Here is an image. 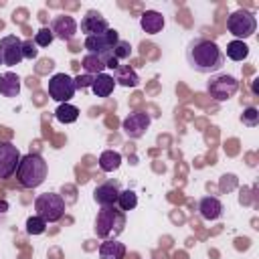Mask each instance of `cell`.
Here are the masks:
<instances>
[{
  "mask_svg": "<svg viewBox=\"0 0 259 259\" xmlns=\"http://www.w3.org/2000/svg\"><path fill=\"white\" fill-rule=\"evenodd\" d=\"M123 227H125V212H121L117 206H101L93 223V233L99 239L109 241V239H117L123 233Z\"/></svg>",
  "mask_w": 259,
  "mask_h": 259,
  "instance_id": "3957f363",
  "label": "cell"
},
{
  "mask_svg": "<svg viewBox=\"0 0 259 259\" xmlns=\"http://www.w3.org/2000/svg\"><path fill=\"white\" fill-rule=\"evenodd\" d=\"M113 87H115V81H113V77L107 75V73H99V75H95L93 81H91V91H93V95H97V97H109V95L113 93Z\"/></svg>",
  "mask_w": 259,
  "mask_h": 259,
  "instance_id": "d6986e66",
  "label": "cell"
},
{
  "mask_svg": "<svg viewBox=\"0 0 259 259\" xmlns=\"http://www.w3.org/2000/svg\"><path fill=\"white\" fill-rule=\"evenodd\" d=\"M81 65H83V69H85V73L87 75H99V73H103V69H105V63L101 61V57L99 55H91V53H87L83 59H81Z\"/></svg>",
  "mask_w": 259,
  "mask_h": 259,
  "instance_id": "cb8c5ba5",
  "label": "cell"
},
{
  "mask_svg": "<svg viewBox=\"0 0 259 259\" xmlns=\"http://www.w3.org/2000/svg\"><path fill=\"white\" fill-rule=\"evenodd\" d=\"M198 212L204 221H217L223 214V202L217 196H202L198 202Z\"/></svg>",
  "mask_w": 259,
  "mask_h": 259,
  "instance_id": "2e32d148",
  "label": "cell"
},
{
  "mask_svg": "<svg viewBox=\"0 0 259 259\" xmlns=\"http://www.w3.org/2000/svg\"><path fill=\"white\" fill-rule=\"evenodd\" d=\"M107 28H109L107 18L97 10H87L85 16L81 18V32L85 36H97V34L105 32Z\"/></svg>",
  "mask_w": 259,
  "mask_h": 259,
  "instance_id": "4fadbf2b",
  "label": "cell"
},
{
  "mask_svg": "<svg viewBox=\"0 0 259 259\" xmlns=\"http://www.w3.org/2000/svg\"><path fill=\"white\" fill-rule=\"evenodd\" d=\"M22 57H24V59H28V61H32V59H36V57H38V47L34 45V40H32V38L22 40Z\"/></svg>",
  "mask_w": 259,
  "mask_h": 259,
  "instance_id": "f546056e",
  "label": "cell"
},
{
  "mask_svg": "<svg viewBox=\"0 0 259 259\" xmlns=\"http://www.w3.org/2000/svg\"><path fill=\"white\" fill-rule=\"evenodd\" d=\"M150 115L146 113V111H134V113H130L123 121H121V130H123V134L130 138V140H138V138H142L146 132H148V127H150Z\"/></svg>",
  "mask_w": 259,
  "mask_h": 259,
  "instance_id": "8fae6325",
  "label": "cell"
},
{
  "mask_svg": "<svg viewBox=\"0 0 259 259\" xmlns=\"http://www.w3.org/2000/svg\"><path fill=\"white\" fill-rule=\"evenodd\" d=\"M20 150L12 142H0V178L6 180L12 174H16V168L20 164Z\"/></svg>",
  "mask_w": 259,
  "mask_h": 259,
  "instance_id": "9c48e42d",
  "label": "cell"
},
{
  "mask_svg": "<svg viewBox=\"0 0 259 259\" xmlns=\"http://www.w3.org/2000/svg\"><path fill=\"white\" fill-rule=\"evenodd\" d=\"M239 91V81L233 75H212L206 83V93L214 101H227Z\"/></svg>",
  "mask_w": 259,
  "mask_h": 259,
  "instance_id": "52a82bcc",
  "label": "cell"
},
{
  "mask_svg": "<svg viewBox=\"0 0 259 259\" xmlns=\"http://www.w3.org/2000/svg\"><path fill=\"white\" fill-rule=\"evenodd\" d=\"M49 28H51V32H53L55 38H59V40H73L75 34H77L79 24H77V20L73 16L59 14V16H55L51 20V26Z\"/></svg>",
  "mask_w": 259,
  "mask_h": 259,
  "instance_id": "7c38bea8",
  "label": "cell"
},
{
  "mask_svg": "<svg viewBox=\"0 0 259 259\" xmlns=\"http://www.w3.org/2000/svg\"><path fill=\"white\" fill-rule=\"evenodd\" d=\"M117 208L121 212H127V210H134L138 206V194L132 190V188H125V190H119V196H117Z\"/></svg>",
  "mask_w": 259,
  "mask_h": 259,
  "instance_id": "d4e9b609",
  "label": "cell"
},
{
  "mask_svg": "<svg viewBox=\"0 0 259 259\" xmlns=\"http://www.w3.org/2000/svg\"><path fill=\"white\" fill-rule=\"evenodd\" d=\"M111 77H113L115 85H121V87H138L140 85V77L130 65H119Z\"/></svg>",
  "mask_w": 259,
  "mask_h": 259,
  "instance_id": "ac0fdd59",
  "label": "cell"
},
{
  "mask_svg": "<svg viewBox=\"0 0 259 259\" xmlns=\"http://www.w3.org/2000/svg\"><path fill=\"white\" fill-rule=\"evenodd\" d=\"M117 196H119V184H117L115 180L101 182V184H97L95 190H93V200H95L99 206H115Z\"/></svg>",
  "mask_w": 259,
  "mask_h": 259,
  "instance_id": "5bb4252c",
  "label": "cell"
},
{
  "mask_svg": "<svg viewBox=\"0 0 259 259\" xmlns=\"http://www.w3.org/2000/svg\"><path fill=\"white\" fill-rule=\"evenodd\" d=\"M119 42V32L115 28H107L105 32L97 34V36H85V51L91 53V55H99V57H105L109 53H113L115 45Z\"/></svg>",
  "mask_w": 259,
  "mask_h": 259,
  "instance_id": "ba28073f",
  "label": "cell"
},
{
  "mask_svg": "<svg viewBox=\"0 0 259 259\" xmlns=\"http://www.w3.org/2000/svg\"><path fill=\"white\" fill-rule=\"evenodd\" d=\"M49 164L45 158L36 152H28L20 158V164L16 168V180L22 188H36L47 180Z\"/></svg>",
  "mask_w": 259,
  "mask_h": 259,
  "instance_id": "7a4b0ae2",
  "label": "cell"
},
{
  "mask_svg": "<svg viewBox=\"0 0 259 259\" xmlns=\"http://www.w3.org/2000/svg\"><path fill=\"white\" fill-rule=\"evenodd\" d=\"M125 257V245L109 239L99 245V259H123Z\"/></svg>",
  "mask_w": 259,
  "mask_h": 259,
  "instance_id": "ffe728a7",
  "label": "cell"
},
{
  "mask_svg": "<svg viewBox=\"0 0 259 259\" xmlns=\"http://www.w3.org/2000/svg\"><path fill=\"white\" fill-rule=\"evenodd\" d=\"M241 121H243V125H247V127L259 125V109H257V107H245L243 113H241Z\"/></svg>",
  "mask_w": 259,
  "mask_h": 259,
  "instance_id": "83f0119b",
  "label": "cell"
},
{
  "mask_svg": "<svg viewBox=\"0 0 259 259\" xmlns=\"http://www.w3.org/2000/svg\"><path fill=\"white\" fill-rule=\"evenodd\" d=\"M121 166V154L119 152H115V150H105V152H101V156H99V168L103 170V172H113V170H117Z\"/></svg>",
  "mask_w": 259,
  "mask_h": 259,
  "instance_id": "44dd1931",
  "label": "cell"
},
{
  "mask_svg": "<svg viewBox=\"0 0 259 259\" xmlns=\"http://www.w3.org/2000/svg\"><path fill=\"white\" fill-rule=\"evenodd\" d=\"M8 208H10V206H8V202H6L4 198H0V214H4Z\"/></svg>",
  "mask_w": 259,
  "mask_h": 259,
  "instance_id": "1f68e13d",
  "label": "cell"
},
{
  "mask_svg": "<svg viewBox=\"0 0 259 259\" xmlns=\"http://www.w3.org/2000/svg\"><path fill=\"white\" fill-rule=\"evenodd\" d=\"M45 231H47V223L40 217L32 214V217L26 219V233L28 235H42Z\"/></svg>",
  "mask_w": 259,
  "mask_h": 259,
  "instance_id": "484cf974",
  "label": "cell"
},
{
  "mask_svg": "<svg viewBox=\"0 0 259 259\" xmlns=\"http://www.w3.org/2000/svg\"><path fill=\"white\" fill-rule=\"evenodd\" d=\"M20 93V77L12 71L0 73V95L2 97H16Z\"/></svg>",
  "mask_w": 259,
  "mask_h": 259,
  "instance_id": "e0dca14e",
  "label": "cell"
},
{
  "mask_svg": "<svg viewBox=\"0 0 259 259\" xmlns=\"http://www.w3.org/2000/svg\"><path fill=\"white\" fill-rule=\"evenodd\" d=\"M47 91H49L51 99H55L59 103H69L73 99V95L77 93L75 79L69 77L67 73H55L47 83Z\"/></svg>",
  "mask_w": 259,
  "mask_h": 259,
  "instance_id": "8992f818",
  "label": "cell"
},
{
  "mask_svg": "<svg viewBox=\"0 0 259 259\" xmlns=\"http://www.w3.org/2000/svg\"><path fill=\"white\" fill-rule=\"evenodd\" d=\"M0 65H2V59H0Z\"/></svg>",
  "mask_w": 259,
  "mask_h": 259,
  "instance_id": "d6a6232c",
  "label": "cell"
},
{
  "mask_svg": "<svg viewBox=\"0 0 259 259\" xmlns=\"http://www.w3.org/2000/svg\"><path fill=\"white\" fill-rule=\"evenodd\" d=\"M227 57L231 59V61H245L247 57H249V47H247V42L245 40H231L229 45H227Z\"/></svg>",
  "mask_w": 259,
  "mask_h": 259,
  "instance_id": "603a6c76",
  "label": "cell"
},
{
  "mask_svg": "<svg viewBox=\"0 0 259 259\" xmlns=\"http://www.w3.org/2000/svg\"><path fill=\"white\" fill-rule=\"evenodd\" d=\"M186 63L196 73L212 75V73L223 69L225 53L214 40L204 38V36H194L186 45Z\"/></svg>",
  "mask_w": 259,
  "mask_h": 259,
  "instance_id": "6da1fadb",
  "label": "cell"
},
{
  "mask_svg": "<svg viewBox=\"0 0 259 259\" xmlns=\"http://www.w3.org/2000/svg\"><path fill=\"white\" fill-rule=\"evenodd\" d=\"M0 59L2 65L6 67H14L18 65L24 57H22V40L14 34H6L0 38Z\"/></svg>",
  "mask_w": 259,
  "mask_h": 259,
  "instance_id": "30bf717a",
  "label": "cell"
},
{
  "mask_svg": "<svg viewBox=\"0 0 259 259\" xmlns=\"http://www.w3.org/2000/svg\"><path fill=\"white\" fill-rule=\"evenodd\" d=\"M34 210L36 217H40L47 225L49 223H59L65 214V198L57 192H45L34 198Z\"/></svg>",
  "mask_w": 259,
  "mask_h": 259,
  "instance_id": "277c9868",
  "label": "cell"
},
{
  "mask_svg": "<svg viewBox=\"0 0 259 259\" xmlns=\"http://www.w3.org/2000/svg\"><path fill=\"white\" fill-rule=\"evenodd\" d=\"M91 81H93V75H77L75 77V87L77 89H85V87H91Z\"/></svg>",
  "mask_w": 259,
  "mask_h": 259,
  "instance_id": "4dcf8cb0",
  "label": "cell"
},
{
  "mask_svg": "<svg viewBox=\"0 0 259 259\" xmlns=\"http://www.w3.org/2000/svg\"><path fill=\"white\" fill-rule=\"evenodd\" d=\"M164 24H166V20H164L162 12H158V10H146V12L140 14V26H142V30L146 34H158V32H162Z\"/></svg>",
  "mask_w": 259,
  "mask_h": 259,
  "instance_id": "9a60e30c",
  "label": "cell"
},
{
  "mask_svg": "<svg viewBox=\"0 0 259 259\" xmlns=\"http://www.w3.org/2000/svg\"><path fill=\"white\" fill-rule=\"evenodd\" d=\"M55 117L57 121L61 123H75L79 119V107L71 105V103H61L57 109H55Z\"/></svg>",
  "mask_w": 259,
  "mask_h": 259,
  "instance_id": "7402d4cb",
  "label": "cell"
},
{
  "mask_svg": "<svg viewBox=\"0 0 259 259\" xmlns=\"http://www.w3.org/2000/svg\"><path fill=\"white\" fill-rule=\"evenodd\" d=\"M113 57H115L117 61L130 59V57H132V45H130L127 40H121V38H119V42H117L115 49H113Z\"/></svg>",
  "mask_w": 259,
  "mask_h": 259,
  "instance_id": "f1b7e54d",
  "label": "cell"
},
{
  "mask_svg": "<svg viewBox=\"0 0 259 259\" xmlns=\"http://www.w3.org/2000/svg\"><path fill=\"white\" fill-rule=\"evenodd\" d=\"M34 45L36 47H49L53 40H55V36H53V32H51V28L49 26H42V28H38L36 32H34Z\"/></svg>",
  "mask_w": 259,
  "mask_h": 259,
  "instance_id": "4316f807",
  "label": "cell"
},
{
  "mask_svg": "<svg viewBox=\"0 0 259 259\" xmlns=\"http://www.w3.org/2000/svg\"><path fill=\"white\" fill-rule=\"evenodd\" d=\"M227 28L237 40H245L255 34L257 30V18L247 8H237L227 16Z\"/></svg>",
  "mask_w": 259,
  "mask_h": 259,
  "instance_id": "5b68a950",
  "label": "cell"
}]
</instances>
